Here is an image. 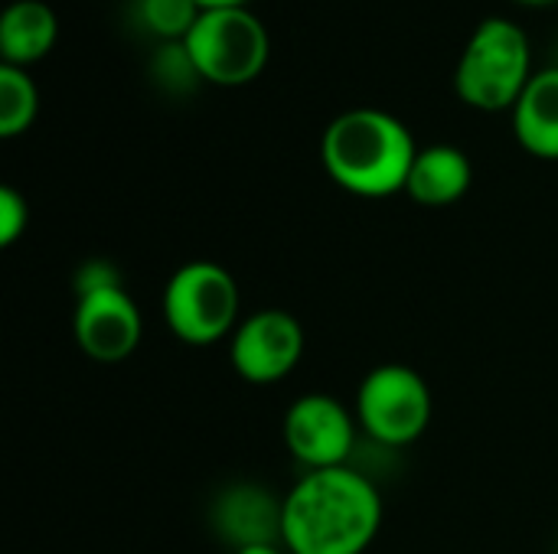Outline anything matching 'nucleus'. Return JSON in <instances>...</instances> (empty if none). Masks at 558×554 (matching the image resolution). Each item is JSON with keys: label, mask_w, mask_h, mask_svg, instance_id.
<instances>
[{"label": "nucleus", "mask_w": 558, "mask_h": 554, "mask_svg": "<svg viewBox=\"0 0 558 554\" xmlns=\"http://www.w3.org/2000/svg\"><path fill=\"white\" fill-rule=\"evenodd\" d=\"M203 10H216V7H248V0H196Z\"/></svg>", "instance_id": "19"}, {"label": "nucleus", "mask_w": 558, "mask_h": 554, "mask_svg": "<svg viewBox=\"0 0 558 554\" xmlns=\"http://www.w3.org/2000/svg\"><path fill=\"white\" fill-rule=\"evenodd\" d=\"M59 39V16L43 0H13L0 16V59L3 65L26 69L52 52Z\"/></svg>", "instance_id": "11"}, {"label": "nucleus", "mask_w": 558, "mask_h": 554, "mask_svg": "<svg viewBox=\"0 0 558 554\" xmlns=\"http://www.w3.org/2000/svg\"><path fill=\"white\" fill-rule=\"evenodd\" d=\"M356 421L379 444H412L432 421V392L415 369L379 366L356 392Z\"/></svg>", "instance_id": "6"}, {"label": "nucleus", "mask_w": 558, "mask_h": 554, "mask_svg": "<svg viewBox=\"0 0 558 554\" xmlns=\"http://www.w3.org/2000/svg\"><path fill=\"white\" fill-rule=\"evenodd\" d=\"M163 317L177 340L190 346H209L235 333L239 284L213 261H190L167 281Z\"/></svg>", "instance_id": "5"}, {"label": "nucleus", "mask_w": 558, "mask_h": 554, "mask_svg": "<svg viewBox=\"0 0 558 554\" xmlns=\"http://www.w3.org/2000/svg\"><path fill=\"white\" fill-rule=\"evenodd\" d=\"M471 180L474 167L464 150L451 144H432L418 150L405 193L422 206H451L471 189Z\"/></svg>", "instance_id": "12"}, {"label": "nucleus", "mask_w": 558, "mask_h": 554, "mask_svg": "<svg viewBox=\"0 0 558 554\" xmlns=\"http://www.w3.org/2000/svg\"><path fill=\"white\" fill-rule=\"evenodd\" d=\"M320 157L337 186L366 199H383L405 189L418 147L396 114L353 108L327 124Z\"/></svg>", "instance_id": "2"}, {"label": "nucleus", "mask_w": 558, "mask_h": 554, "mask_svg": "<svg viewBox=\"0 0 558 554\" xmlns=\"http://www.w3.org/2000/svg\"><path fill=\"white\" fill-rule=\"evenodd\" d=\"M183 42L199 78L226 88L258 78L271 56V36L248 7L203 10Z\"/></svg>", "instance_id": "4"}, {"label": "nucleus", "mask_w": 558, "mask_h": 554, "mask_svg": "<svg viewBox=\"0 0 558 554\" xmlns=\"http://www.w3.org/2000/svg\"><path fill=\"white\" fill-rule=\"evenodd\" d=\"M134 7H137L141 26L163 42L186 39L203 13L196 0H137Z\"/></svg>", "instance_id": "15"}, {"label": "nucleus", "mask_w": 558, "mask_h": 554, "mask_svg": "<svg viewBox=\"0 0 558 554\" xmlns=\"http://www.w3.org/2000/svg\"><path fill=\"white\" fill-rule=\"evenodd\" d=\"M75 297H82V294H95V291H105V287H124L121 284V274H118V268L111 264V261H105V258H95V261H85V264H78V271H75Z\"/></svg>", "instance_id": "18"}, {"label": "nucleus", "mask_w": 558, "mask_h": 554, "mask_svg": "<svg viewBox=\"0 0 558 554\" xmlns=\"http://www.w3.org/2000/svg\"><path fill=\"white\" fill-rule=\"evenodd\" d=\"M517 3H530V7H543V3H556V0H517Z\"/></svg>", "instance_id": "21"}, {"label": "nucleus", "mask_w": 558, "mask_h": 554, "mask_svg": "<svg viewBox=\"0 0 558 554\" xmlns=\"http://www.w3.org/2000/svg\"><path fill=\"white\" fill-rule=\"evenodd\" d=\"M39 111V91L26 69L0 62V137L23 134Z\"/></svg>", "instance_id": "14"}, {"label": "nucleus", "mask_w": 558, "mask_h": 554, "mask_svg": "<svg viewBox=\"0 0 558 554\" xmlns=\"http://www.w3.org/2000/svg\"><path fill=\"white\" fill-rule=\"evenodd\" d=\"M75 343L95 362H121L141 343V310L124 287H105L75 297Z\"/></svg>", "instance_id": "9"}, {"label": "nucleus", "mask_w": 558, "mask_h": 554, "mask_svg": "<svg viewBox=\"0 0 558 554\" xmlns=\"http://www.w3.org/2000/svg\"><path fill=\"white\" fill-rule=\"evenodd\" d=\"M150 72H154V82H157L163 91H173V95L193 91V88L203 82L199 72H196V62H193V56H190V49H186L183 39H177V42H160L157 52H154V59H150Z\"/></svg>", "instance_id": "16"}, {"label": "nucleus", "mask_w": 558, "mask_h": 554, "mask_svg": "<svg viewBox=\"0 0 558 554\" xmlns=\"http://www.w3.org/2000/svg\"><path fill=\"white\" fill-rule=\"evenodd\" d=\"M383 526L376 487L350 470H311L284 496L281 542L291 554H363Z\"/></svg>", "instance_id": "1"}, {"label": "nucleus", "mask_w": 558, "mask_h": 554, "mask_svg": "<svg viewBox=\"0 0 558 554\" xmlns=\"http://www.w3.org/2000/svg\"><path fill=\"white\" fill-rule=\"evenodd\" d=\"M304 353V330L288 310H258L232 333V366L245 382L268 385L294 372Z\"/></svg>", "instance_id": "7"}, {"label": "nucleus", "mask_w": 558, "mask_h": 554, "mask_svg": "<svg viewBox=\"0 0 558 554\" xmlns=\"http://www.w3.org/2000/svg\"><path fill=\"white\" fill-rule=\"evenodd\" d=\"M533 75L536 72L526 29L507 16H487L477 23L458 59L454 91L477 111H513Z\"/></svg>", "instance_id": "3"}, {"label": "nucleus", "mask_w": 558, "mask_h": 554, "mask_svg": "<svg viewBox=\"0 0 558 554\" xmlns=\"http://www.w3.org/2000/svg\"><path fill=\"white\" fill-rule=\"evenodd\" d=\"M235 554H281L278 545H252V549H239Z\"/></svg>", "instance_id": "20"}, {"label": "nucleus", "mask_w": 558, "mask_h": 554, "mask_svg": "<svg viewBox=\"0 0 558 554\" xmlns=\"http://www.w3.org/2000/svg\"><path fill=\"white\" fill-rule=\"evenodd\" d=\"M513 134L533 157L558 160V69H543L530 78L513 104Z\"/></svg>", "instance_id": "13"}, {"label": "nucleus", "mask_w": 558, "mask_h": 554, "mask_svg": "<svg viewBox=\"0 0 558 554\" xmlns=\"http://www.w3.org/2000/svg\"><path fill=\"white\" fill-rule=\"evenodd\" d=\"M29 222V206L13 186H0V245H13Z\"/></svg>", "instance_id": "17"}, {"label": "nucleus", "mask_w": 558, "mask_h": 554, "mask_svg": "<svg viewBox=\"0 0 558 554\" xmlns=\"http://www.w3.org/2000/svg\"><path fill=\"white\" fill-rule=\"evenodd\" d=\"M213 529L219 539L239 549L252 545H275L281 539V519H284V500H278L271 490L255 483H235L222 490L213 503Z\"/></svg>", "instance_id": "10"}, {"label": "nucleus", "mask_w": 558, "mask_h": 554, "mask_svg": "<svg viewBox=\"0 0 558 554\" xmlns=\"http://www.w3.org/2000/svg\"><path fill=\"white\" fill-rule=\"evenodd\" d=\"M353 438L356 428L350 411L330 395H304L284 415L288 451L311 470L347 467Z\"/></svg>", "instance_id": "8"}]
</instances>
